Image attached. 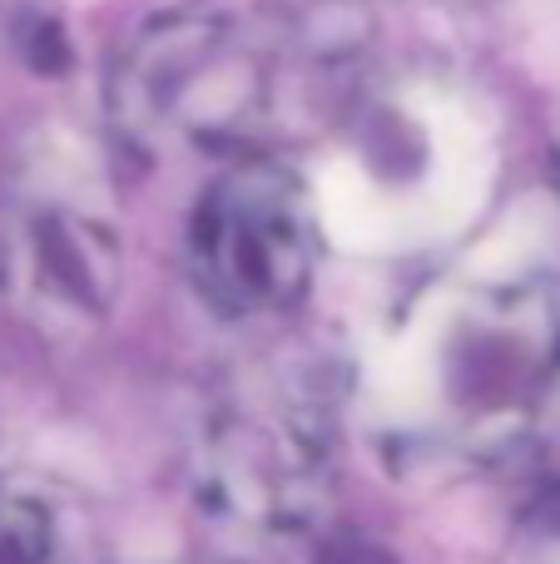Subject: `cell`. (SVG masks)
I'll return each instance as SVG.
<instances>
[{
    "label": "cell",
    "instance_id": "obj_1",
    "mask_svg": "<svg viewBox=\"0 0 560 564\" xmlns=\"http://www.w3.org/2000/svg\"><path fill=\"white\" fill-rule=\"evenodd\" d=\"M263 95V55L214 6H174L139 25L109 75V109L139 144H234Z\"/></svg>",
    "mask_w": 560,
    "mask_h": 564
},
{
    "label": "cell",
    "instance_id": "obj_2",
    "mask_svg": "<svg viewBox=\"0 0 560 564\" xmlns=\"http://www.w3.org/2000/svg\"><path fill=\"white\" fill-rule=\"evenodd\" d=\"M317 248L313 194L273 154L224 164L189 218V273L208 307L238 322L293 312L313 288Z\"/></svg>",
    "mask_w": 560,
    "mask_h": 564
},
{
    "label": "cell",
    "instance_id": "obj_3",
    "mask_svg": "<svg viewBox=\"0 0 560 564\" xmlns=\"http://www.w3.org/2000/svg\"><path fill=\"white\" fill-rule=\"evenodd\" d=\"M560 371V312L541 292L492 297L456 327L446 397L462 431L482 446L536 416Z\"/></svg>",
    "mask_w": 560,
    "mask_h": 564
},
{
    "label": "cell",
    "instance_id": "obj_4",
    "mask_svg": "<svg viewBox=\"0 0 560 564\" xmlns=\"http://www.w3.org/2000/svg\"><path fill=\"white\" fill-rule=\"evenodd\" d=\"M30 292L65 317H99L119 288V243L105 224L50 208L30 224Z\"/></svg>",
    "mask_w": 560,
    "mask_h": 564
},
{
    "label": "cell",
    "instance_id": "obj_5",
    "mask_svg": "<svg viewBox=\"0 0 560 564\" xmlns=\"http://www.w3.org/2000/svg\"><path fill=\"white\" fill-rule=\"evenodd\" d=\"M55 510L35 496H0V564H55Z\"/></svg>",
    "mask_w": 560,
    "mask_h": 564
},
{
    "label": "cell",
    "instance_id": "obj_6",
    "mask_svg": "<svg viewBox=\"0 0 560 564\" xmlns=\"http://www.w3.org/2000/svg\"><path fill=\"white\" fill-rule=\"evenodd\" d=\"M308 564H397V560H387L383 550L357 540V535H327V540H317V550L308 555Z\"/></svg>",
    "mask_w": 560,
    "mask_h": 564
}]
</instances>
